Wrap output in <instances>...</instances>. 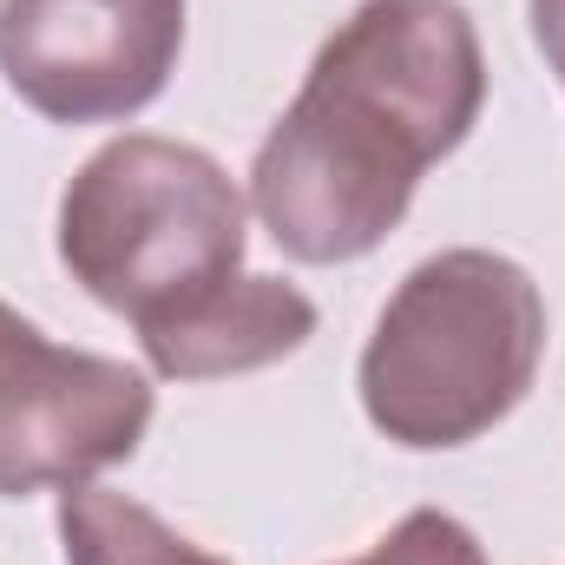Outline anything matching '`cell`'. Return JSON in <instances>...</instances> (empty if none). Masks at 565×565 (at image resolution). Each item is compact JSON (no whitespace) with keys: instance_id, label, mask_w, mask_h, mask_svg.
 Segmentation results:
<instances>
[{"instance_id":"cell-10","label":"cell","mask_w":565,"mask_h":565,"mask_svg":"<svg viewBox=\"0 0 565 565\" xmlns=\"http://www.w3.org/2000/svg\"><path fill=\"white\" fill-rule=\"evenodd\" d=\"M553 73H559V86H565V60H559V66H553Z\"/></svg>"},{"instance_id":"cell-2","label":"cell","mask_w":565,"mask_h":565,"mask_svg":"<svg viewBox=\"0 0 565 565\" xmlns=\"http://www.w3.org/2000/svg\"><path fill=\"white\" fill-rule=\"evenodd\" d=\"M546 355V296L500 250H440L382 302L362 349V408L395 447H467L500 427Z\"/></svg>"},{"instance_id":"cell-6","label":"cell","mask_w":565,"mask_h":565,"mask_svg":"<svg viewBox=\"0 0 565 565\" xmlns=\"http://www.w3.org/2000/svg\"><path fill=\"white\" fill-rule=\"evenodd\" d=\"M316 335V302L282 277L237 270L224 289H211L198 309L171 316L164 329H145V362L171 382H217L244 369H270Z\"/></svg>"},{"instance_id":"cell-3","label":"cell","mask_w":565,"mask_h":565,"mask_svg":"<svg viewBox=\"0 0 565 565\" xmlns=\"http://www.w3.org/2000/svg\"><path fill=\"white\" fill-rule=\"evenodd\" d=\"M244 191L184 139L99 145L60 198V264L132 329H164L244 270Z\"/></svg>"},{"instance_id":"cell-5","label":"cell","mask_w":565,"mask_h":565,"mask_svg":"<svg viewBox=\"0 0 565 565\" xmlns=\"http://www.w3.org/2000/svg\"><path fill=\"white\" fill-rule=\"evenodd\" d=\"M184 53V0H0V73L53 126L145 113Z\"/></svg>"},{"instance_id":"cell-4","label":"cell","mask_w":565,"mask_h":565,"mask_svg":"<svg viewBox=\"0 0 565 565\" xmlns=\"http://www.w3.org/2000/svg\"><path fill=\"white\" fill-rule=\"evenodd\" d=\"M151 427L139 369L66 349L0 302V500L66 493L132 460Z\"/></svg>"},{"instance_id":"cell-9","label":"cell","mask_w":565,"mask_h":565,"mask_svg":"<svg viewBox=\"0 0 565 565\" xmlns=\"http://www.w3.org/2000/svg\"><path fill=\"white\" fill-rule=\"evenodd\" d=\"M533 40L546 53V66L565 60V0H533Z\"/></svg>"},{"instance_id":"cell-1","label":"cell","mask_w":565,"mask_h":565,"mask_svg":"<svg viewBox=\"0 0 565 565\" xmlns=\"http://www.w3.org/2000/svg\"><path fill=\"white\" fill-rule=\"evenodd\" d=\"M487 106V53L460 0H362L309 60L250 164V204L282 257L355 264L415 204L427 164Z\"/></svg>"},{"instance_id":"cell-7","label":"cell","mask_w":565,"mask_h":565,"mask_svg":"<svg viewBox=\"0 0 565 565\" xmlns=\"http://www.w3.org/2000/svg\"><path fill=\"white\" fill-rule=\"evenodd\" d=\"M60 540H66V565H224L211 546L164 526L151 507L106 493L93 480L60 493Z\"/></svg>"},{"instance_id":"cell-8","label":"cell","mask_w":565,"mask_h":565,"mask_svg":"<svg viewBox=\"0 0 565 565\" xmlns=\"http://www.w3.org/2000/svg\"><path fill=\"white\" fill-rule=\"evenodd\" d=\"M342 565H487V546L440 507H415L408 520H395L362 559Z\"/></svg>"}]
</instances>
